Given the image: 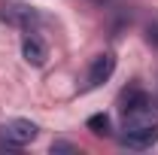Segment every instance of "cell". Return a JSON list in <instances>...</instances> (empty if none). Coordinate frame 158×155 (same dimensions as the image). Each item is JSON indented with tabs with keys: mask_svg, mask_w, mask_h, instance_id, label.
Instances as JSON below:
<instances>
[{
	"mask_svg": "<svg viewBox=\"0 0 158 155\" xmlns=\"http://www.w3.org/2000/svg\"><path fill=\"white\" fill-rule=\"evenodd\" d=\"M0 15L9 21V24H19L21 31H37L40 24H46V19L40 15L34 6H27V3H6Z\"/></svg>",
	"mask_w": 158,
	"mask_h": 155,
	"instance_id": "277c9868",
	"label": "cell"
},
{
	"mask_svg": "<svg viewBox=\"0 0 158 155\" xmlns=\"http://www.w3.org/2000/svg\"><path fill=\"white\" fill-rule=\"evenodd\" d=\"M149 113H152V97H149V91L131 88V91L122 94V119H125V125H137L143 119H149Z\"/></svg>",
	"mask_w": 158,
	"mask_h": 155,
	"instance_id": "3957f363",
	"label": "cell"
},
{
	"mask_svg": "<svg viewBox=\"0 0 158 155\" xmlns=\"http://www.w3.org/2000/svg\"><path fill=\"white\" fill-rule=\"evenodd\" d=\"M52 152H76V146L67 140H58V143H52Z\"/></svg>",
	"mask_w": 158,
	"mask_h": 155,
	"instance_id": "ba28073f",
	"label": "cell"
},
{
	"mask_svg": "<svg viewBox=\"0 0 158 155\" xmlns=\"http://www.w3.org/2000/svg\"><path fill=\"white\" fill-rule=\"evenodd\" d=\"M88 128H91L94 134H110V116H103V113L91 116L88 119Z\"/></svg>",
	"mask_w": 158,
	"mask_h": 155,
	"instance_id": "52a82bcc",
	"label": "cell"
},
{
	"mask_svg": "<svg viewBox=\"0 0 158 155\" xmlns=\"http://www.w3.org/2000/svg\"><path fill=\"white\" fill-rule=\"evenodd\" d=\"M94 3H103V0H94Z\"/></svg>",
	"mask_w": 158,
	"mask_h": 155,
	"instance_id": "30bf717a",
	"label": "cell"
},
{
	"mask_svg": "<svg viewBox=\"0 0 158 155\" xmlns=\"http://www.w3.org/2000/svg\"><path fill=\"white\" fill-rule=\"evenodd\" d=\"M152 40H155V46H158V24H155V34L149 31V43H152Z\"/></svg>",
	"mask_w": 158,
	"mask_h": 155,
	"instance_id": "9c48e42d",
	"label": "cell"
},
{
	"mask_svg": "<svg viewBox=\"0 0 158 155\" xmlns=\"http://www.w3.org/2000/svg\"><path fill=\"white\" fill-rule=\"evenodd\" d=\"M40 137V128L27 119H9L6 125H0V149L6 152H15V149H24L27 143H34Z\"/></svg>",
	"mask_w": 158,
	"mask_h": 155,
	"instance_id": "6da1fadb",
	"label": "cell"
},
{
	"mask_svg": "<svg viewBox=\"0 0 158 155\" xmlns=\"http://www.w3.org/2000/svg\"><path fill=\"white\" fill-rule=\"evenodd\" d=\"M118 143L125 149H134V152H146L158 143V125L152 122H137V125H125V134L118 137Z\"/></svg>",
	"mask_w": 158,
	"mask_h": 155,
	"instance_id": "7a4b0ae2",
	"label": "cell"
},
{
	"mask_svg": "<svg viewBox=\"0 0 158 155\" xmlns=\"http://www.w3.org/2000/svg\"><path fill=\"white\" fill-rule=\"evenodd\" d=\"M21 58L27 61L31 67H43V64H46L49 49H46V43L37 37V31H24V37H21Z\"/></svg>",
	"mask_w": 158,
	"mask_h": 155,
	"instance_id": "5b68a950",
	"label": "cell"
},
{
	"mask_svg": "<svg viewBox=\"0 0 158 155\" xmlns=\"http://www.w3.org/2000/svg\"><path fill=\"white\" fill-rule=\"evenodd\" d=\"M113 73H116V55H113V52H103V55H98V58L91 61L85 82H88V88H98V85H103Z\"/></svg>",
	"mask_w": 158,
	"mask_h": 155,
	"instance_id": "8992f818",
	"label": "cell"
}]
</instances>
